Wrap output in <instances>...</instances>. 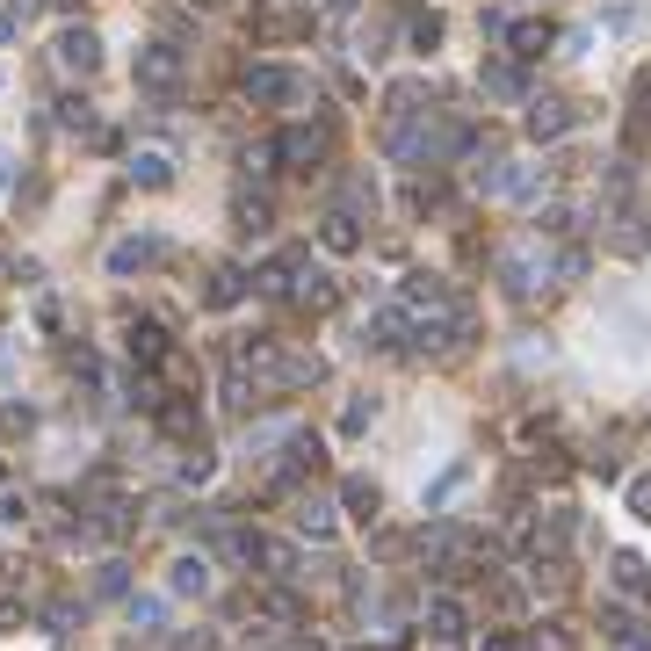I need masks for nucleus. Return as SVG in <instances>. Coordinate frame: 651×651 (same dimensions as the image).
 I'll use <instances>...</instances> for the list:
<instances>
[{
    "label": "nucleus",
    "mask_w": 651,
    "mask_h": 651,
    "mask_svg": "<svg viewBox=\"0 0 651 651\" xmlns=\"http://www.w3.org/2000/svg\"><path fill=\"white\" fill-rule=\"evenodd\" d=\"M623 492H630V514H637V521H651V478H630Z\"/></svg>",
    "instance_id": "a878e982"
},
{
    "label": "nucleus",
    "mask_w": 651,
    "mask_h": 651,
    "mask_svg": "<svg viewBox=\"0 0 651 651\" xmlns=\"http://www.w3.org/2000/svg\"><path fill=\"white\" fill-rule=\"evenodd\" d=\"M413 44H420V51H434V44H442V22L420 15V22H413Z\"/></svg>",
    "instance_id": "cd10ccee"
},
{
    "label": "nucleus",
    "mask_w": 651,
    "mask_h": 651,
    "mask_svg": "<svg viewBox=\"0 0 651 651\" xmlns=\"http://www.w3.org/2000/svg\"><path fill=\"white\" fill-rule=\"evenodd\" d=\"M210 471H217V456H210L203 442H196V449H181V485H203Z\"/></svg>",
    "instance_id": "4be33fe9"
},
{
    "label": "nucleus",
    "mask_w": 651,
    "mask_h": 651,
    "mask_svg": "<svg viewBox=\"0 0 651 651\" xmlns=\"http://www.w3.org/2000/svg\"><path fill=\"white\" fill-rule=\"evenodd\" d=\"M297 529L326 543V536H333V507H326V500H312V492H304V500H297Z\"/></svg>",
    "instance_id": "6ab92c4d"
},
{
    "label": "nucleus",
    "mask_w": 651,
    "mask_h": 651,
    "mask_svg": "<svg viewBox=\"0 0 651 651\" xmlns=\"http://www.w3.org/2000/svg\"><path fill=\"white\" fill-rule=\"evenodd\" d=\"M58 123H66V131H87V102L66 95V102H58Z\"/></svg>",
    "instance_id": "bb28decb"
},
{
    "label": "nucleus",
    "mask_w": 651,
    "mask_h": 651,
    "mask_svg": "<svg viewBox=\"0 0 651 651\" xmlns=\"http://www.w3.org/2000/svg\"><path fill=\"white\" fill-rule=\"evenodd\" d=\"M246 377H254V391H304V384L326 377V362L304 355V348H254L246 355Z\"/></svg>",
    "instance_id": "f257e3e1"
},
{
    "label": "nucleus",
    "mask_w": 651,
    "mask_h": 651,
    "mask_svg": "<svg viewBox=\"0 0 651 651\" xmlns=\"http://www.w3.org/2000/svg\"><path fill=\"white\" fill-rule=\"evenodd\" d=\"M232 217H239V232H268V225H275V210H268L261 196H239V210H232Z\"/></svg>",
    "instance_id": "412c9836"
},
{
    "label": "nucleus",
    "mask_w": 651,
    "mask_h": 651,
    "mask_svg": "<svg viewBox=\"0 0 651 651\" xmlns=\"http://www.w3.org/2000/svg\"><path fill=\"white\" fill-rule=\"evenodd\" d=\"M181 73H189V66H181V51H174V44H145V51L131 58V80L145 87V95H174Z\"/></svg>",
    "instance_id": "f03ea898"
},
{
    "label": "nucleus",
    "mask_w": 651,
    "mask_h": 651,
    "mask_svg": "<svg viewBox=\"0 0 651 651\" xmlns=\"http://www.w3.org/2000/svg\"><path fill=\"white\" fill-rule=\"evenodd\" d=\"M29 427H37V413H29V406H0V434H8V442H22Z\"/></svg>",
    "instance_id": "b1692460"
},
{
    "label": "nucleus",
    "mask_w": 651,
    "mask_h": 651,
    "mask_svg": "<svg viewBox=\"0 0 651 651\" xmlns=\"http://www.w3.org/2000/svg\"><path fill=\"white\" fill-rule=\"evenodd\" d=\"M160 623H167V608L152 594H131V630H160Z\"/></svg>",
    "instance_id": "5701e85b"
},
{
    "label": "nucleus",
    "mask_w": 651,
    "mask_h": 651,
    "mask_svg": "<svg viewBox=\"0 0 651 651\" xmlns=\"http://www.w3.org/2000/svg\"><path fill=\"white\" fill-rule=\"evenodd\" d=\"M123 586H131V579H123V565H102V579H95V594H123Z\"/></svg>",
    "instance_id": "c85d7f7f"
},
{
    "label": "nucleus",
    "mask_w": 651,
    "mask_h": 651,
    "mask_svg": "<svg viewBox=\"0 0 651 651\" xmlns=\"http://www.w3.org/2000/svg\"><path fill=\"white\" fill-rule=\"evenodd\" d=\"M326 152V131H304V123H290L283 138H275V160H290V167H312Z\"/></svg>",
    "instance_id": "6e6552de"
},
{
    "label": "nucleus",
    "mask_w": 651,
    "mask_h": 651,
    "mask_svg": "<svg viewBox=\"0 0 651 651\" xmlns=\"http://www.w3.org/2000/svg\"><path fill=\"white\" fill-rule=\"evenodd\" d=\"M0 529H29V500H22V492H0Z\"/></svg>",
    "instance_id": "393cba45"
},
{
    "label": "nucleus",
    "mask_w": 651,
    "mask_h": 651,
    "mask_svg": "<svg viewBox=\"0 0 651 651\" xmlns=\"http://www.w3.org/2000/svg\"><path fill=\"white\" fill-rule=\"evenodd\" d=\"M131 181H138V189H167V181H174V152H160V145L131 152Z\"/></svg>",
    "instance_id": "9b49d317"
},
{
    "label": "nucleus",
    "mask_w": 651,
    "mask_h": 651,
    "mask_svg": "<svg viewBox=\"0 0 651 651\" xmlns=\"http://www.w3.org/2000/svg\"><path fill=\"white\" fill-rule=\"evenodd\" d=\"M615 586H623V594H651V572H644L637 550H615Z\"/></svg>",
    "instance_id": "a211bd4d"
},
{
    "label": "nucleus",
    "mask_w": 651,
    "mask_h": 651,
    "mask_svg": "<svg viewBox=\"0 0 651 651\" xmlns=\"http://www.w3.org/2000/svg\"><path fill=\"white\" fill-rule=\"evenodd\" d=\"M167 586H174V594H196V601H203V594H210V557H203V550H181L174 565H167Z\"/></svg>",
    "instance_id": "423d86ee"
},
{
    "label": "nucleus",
    "mask_w": 651,
    "mask_h": 651,
    "mask_svg": "<svg viewBox=\"0 0 651 651\" xmlns=\"http://www.w3.org/2000/svg\"><path fill=\"white\" fill-rule=\"evenodd\" d=\"M58 66L87 80V73L102 66V37H95V29H66V37H58Z\"/></svg>",
    "instance_id": "39448f33"
},
{
    "label": "nucleus",
    "mask_w": 651,
    "mask_h": 651,
    "mask_svg": "<svg viewBox=\"0 0 651 651\" xmlns=\"http://www.w3.org/2000/svg\"><path fill=\"white\" fill-rule=\"evenodd\" d=\"M319 246H326V254H355V246H362V232H355V217H348V210H333L326 225H319Z\"/></svg>",
    "instance_id": "ddd939ff"
},
{
    "label": "nucleus",
    "mask_w": 651,
    "mask_h": 651,
    "mask_svg": "<svg viewBox=\"0 0 651 651\" xmlns=\"http://www.w3.org/2000/svg\"><path fill=\"white\" fill-rule=\"evenodd\" d=\"M174 651H210V637L196 630V637H174Z\"/></svg>",
    "instance_id": "473e14b6"
},
{
    "label": "nucleus",
    "mask_w": 651,
    "mask_h": 651,
    "mask_svg": "<svg viewBox=\"0 0 651 651\" xmlns=\"http://www.w3.org/2000/svg\"><path fill=\"white\" fill-rule=\"evenodd\" d=\"M8 189H15V152L0 145V196H8Z\"/></svg>",
    "instance_id": "7c9ffc66"
},
{
    "label": "nucleus",
    "mask_w": 651,
    "mask_h": 651,
    "mask_svg": "<svg viewBox=\"0 0 651 651\" xmlns=\"http://www.w3.org/2000/svg\"><path fill=\"white\" fill-rule=\"evenodd\" d=\"M478 87L492 102H521V66H507V58H492V66H478Z\"/></svg>",
    "instance_id": "f8f14e48"
},
{
    "label": "nucleus",
    "mask_w": 651,
    "mask_h": 651,
    "mask_svg": "<svg viewBox=\"0 0 651 651\" xmlns=\"http://www.w3.org/2000/svg\"><path fill=\"white\" fill-rule=\"evenodd\" d=\"M239 297H246V275H239V268H210L203 304H217V312H225V304H239Z\"/></svg>",
    "instance_id": "dca6fc26"
},
{
    "label": "nucleus",
    "mask_w": 651,
    "mask_h": 651,
    "mask_svg": "<svg viewBox=\"0 0 651 651\" xmlns=\"http://www.w3.org/2000/svg\"><path fill=\"white\" fill-rule=\"evenodd\" d=\"M340 507H348L355 521H377V485H369V478H348V485H340Z\"/></svg>",
    "instance_id": "f3484780"
},
{
    "label": "nucleus",
    "mask_w": 651,
    "mask_h": 651,
    "mask_svg": "<svg viewBox=\"0 0 651 651\" xmlns=\"http://www.w3.org/2000/svg\"><path fill=\"white\" fill-rule=\"evenodd\" d=\"M478 651H521V644H514L507 630H485V644H478Z\"/></svg>",
    "instance_id": "2f4dec72"
},
{
    "label": "nucleus",
    "mask_w": 651,
    "mask_h": 651,
    "mask_svg": "<svg viewBox=\"0 0 651 651\" xmlns=\"http://www.w3.org/2000/svg\"><path fill=\"white\" fill-rule=\"evenodd\" d=\"M131 362H145V369H152V362H167V326H152V319L131 326Z\"/></svg>",
    "instance_id": "2eb2a0df"
},
{
    "label": "nucleus",
    "mask_w": 651,
    "mask_h": 651,
    "mask_svg": "<svg viewBox=\"0 0 651 651\" xmlns=\"http://www.w3.org/2000/svg\"><path fill=\"white\" fill-rule=\"evenodd\" d=\"M246 95H254V102H297L304 95V73H290V66H254V73H246Z\"/></svg>",
    "instance_id": "7ed1b4c3"
},
{
    "label": "nucleus",
    "mask_w": 651,
    "mask_h": 651,
    "mask_svg": "<svg viewBox=\"0 0 651 651\" xmlns=\"http://www.w3.org/2000/svg\"><path fill=\"white\" fill-rule=\"evenodd\" d=\"M15 22H22L15 8H0V44H8V37H15Z\"/></svg>",
    "instance_id": "72a5a7b5"
},
{
    "label": "nucleus",
    "mask_w": 651,
    "mask_h": 651,
    "mask_svg": "<svg viewBox=\"0 0 651 651\" xmlns=\"http://www.w3.org/2000/svg\"><path fill=\"white\" fill-rule=\"evenodd\" d=\"M521 123H529V138H536V145H550V138H565L579 116H572L565 102H529V116H521Z\"/></svg>",
    "instance_id": "0eeeda50"
},
{
    "label": "nucleus",
    "mask_w": 651,
    "mask_h": 651,
    "mask_svg": "<svg viewBox=\"0 0 651 651\" xmlns=\"http://www.w3.org/2000/svg\"><path fill=\"white\" fill-rule=\"evenodd\" d=\"M167 246H160V232H131V239H116L109 246V275H131V268H152Z\"/></svg>",
    "instance_id": "20e7f679"
},
{
    "label": "nucleus",
    "mask_w": 651,
    "mask_h": 651,
    "mask_svg": "<svg viewBox=\"0 0 651 651\" xmlns=\"http://www.w3.org/2000/svg\"><path fill=\"white\" fill-rule=\"evenodd\" d=\"M500 275H507L514 297H536V283L550 275V261H536V254H500Z\"/></svg>",
    "instance_id": "9d476101"
},
{
    "label": "nucleus",
    "mask_w": 651,
    "mask_h": 651,
    "mask_svg": "<svg viewBox=\"0 0 651 651\" xmlns=\"http://www.w3.org/2000/svg\"><path fill=\"white\" fill-rule=\"evenodd\" d=\"M507 37H514V58H543V44H550V22H514Z\"/></svg>",
    "instance_id": "aec40b11"
},
{
    "label": "nucleus",
    "mask_w": 651,
    "mask_h": 651,
    "mask_svg": "<svg viewBox=\"0 0 651 651\" xmlns=\"http://www.w3.org/2000/svg\"><path fill=\"white\" fill-rule=\"evenodd\" d=\"M550 189V167H514L507 181H500V196H514V203H536Z\"/></svg>",
    "instance_id": "4468645a"
},
{
    "label": "nucleus",
    "mask_w": 651,
    "mask_h": 651,
    "mask_svg": "<svg viewBox=\"0 0 651 651\" xmlns=\"http://www.w3.org/2000/svg\"><path fill=\"white\" fill-rule=\"evenodd\" d=\"M15 623H22V601H15V594H0V630H15Z\"/></svg>",
    "instance_id": "c756f323"
},
{
    "label": "nucleus",
    "mask_w": 651,
    "mask_h": 651,
    "mask_svg": "<svg viewBox=\"0 0 651 651\" xmlns=\"http://www.w3.org/2000/svg\"><path fill=\"white\" fill-rule=\"evenodd\" d=\"M463 630H471V615H463V601H449V594H434V601H427V637H442V644H456Z\"/></svg>",
    "instance_id": "1a4fd4ad"
}]
</instances>
